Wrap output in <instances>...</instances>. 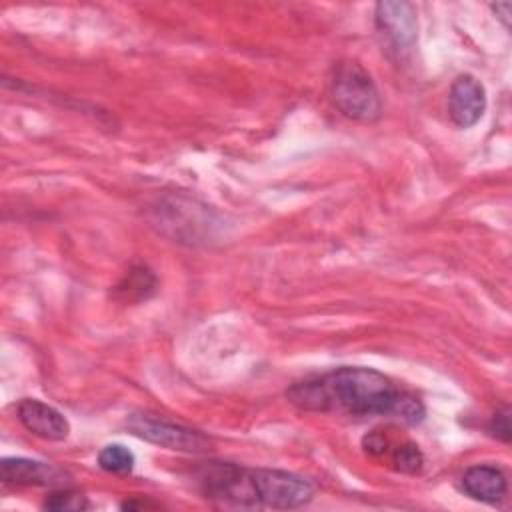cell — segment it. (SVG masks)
Segmentation results:
<instances>
[{"instance_id": "10", "label": "cell", "mask_w": 512, "mask_h": 512, "mask_svg": "<svg viewBox=\"0 0 512 512\" xmlns=\"http://www.w3.org/2000/svg\"><path fill=\"white\" fill-rule=\"evenodd\" d=\"M156 290V276L146 266H132L114 286V298L120 302H140Z\"/></svg>"}, {"instance_id": "7", "label": "cell", "mask_w": 512, "mask_h": 512, "mask_svg": "<svg viewBox=\"0 0 512 512\" xmlns=\"http://www.w3.org/2000/svg\"><path fill=\"white\" fill-rule=\"evenodd\" d=\"M486 110V90L472 74H460L448 92V114L458 128L474 126Z\"/></svg>"}, {"instance_id": "12", "label": "cell", "mask_w": 512, "mask_h": 512, "mask_svg": "<svg viewBox=\"0 0 512 512\" xmlns=\"http://www.w3.org/2000/svg\"><path fill=\"white\" fill-rule=\"evenodd\" d=\"M392 464L402 474H418L424 466V454L414 442H402L392 450Z\"/></svg>"}, {"instance_id": "4", "label": "cell", "mask_w": 512, "mask_h": 512, "mask_svg": "<svg viewBox=\"0 0 512 512\" xmlns=\"http://www.w3.org/2000/svg\"><path fill=\"white\" fill-rule=\"evenodd\" d=\"M126 428L134 436L168 450L206 452L210 448V438L204 436L202 432L144 412L130 414L126 420Z\"/></svg>"}, {"instance_id": "5", "label": "cell", "mask_w": 512, "mask_h": 512, "mask_svg": "<svg viewBox=\"0 0 512 512\" xmlns=\"http://www.w3.org/2000/svg\"><path fill=\"white\" fill-rule=\"evenodd\" d=\"M376 28L388 46L398 56H404L412 50L418 38L416 8L410 2H378Z\"/></svg>"}, {"instance_id": "11", "label": "cell", "mask_w": 512, "mask_h": 512, "mask_svg": "<svg viewBox=\"0 0 512 512\" xmlns=\"http://www.w3.org/2000/svg\"><path fill=\"white\" fill-rule=\"evenodd\" d=\"M98 466L110 474H130L134 468V454L122 444H106L98 452Z\"/></svg>"}, {"instance_id": "2", "label": "cell", "mask_w": 512, "mask_h": 512, "mask_svg": "<svg viewBox=\"0 0 512 512\" xmlns=\"http://www.w3.org/2000/svg\"><path fill=\"white\" fill-rule=\"evenodd\" d=\"M198 480L206 498L242 508L290 510L308 504L314 496L310 480L276 468H244L232 462H206Z\"/></svg>"}, {"instance_id": "8", "label": "cell", "mask_w": 512, "mask_h": 512, "mask_svg": "<svg viewBox=\"0 0 512 512\" xmlns=\"http://www.w3.org/2000/svg\"><path fill=\"white\" fill-rule=\"evenodd\" d=\"M0 470L2 482L14 486H60L68 478L64 470L30 458H4Z\"/></svg>"}, {"instance_id": "9", "label": "cell", "mask_w": 512, "mask_h": 512, "mask_svg": "<svg viewBox=\"0 0 512 512\" xmlns=\"http://www.w3.org/2000/svg\"><path fill=\"white\" fill-rule=\"evenodd\" d=\"M462 490L484 504H498L504 500L506 490H508V480L506 474L492 464H476L470 466L462 474Z\"/></svg>"}, {"instance_id": "14", "label": "cell", "mask_w": 512, "mask_h": 512, "mask_svg": "<svg viewBox=\"0 0 512 512\" xmlns=\"http://www.w3.org/2000/svg\"><path fill=\"white\" fill-rule=\"evenodd\" d=\"M488 432L492 434V436H496L498 440H502V442H508L510 440V410H508V406H504L502 410H498L492 418H490V422H488Z\"/></svg>"}, {"instance_id": "13", "label": "cell", "mask_w": 512, "mask_h": 512, "mask_svg": "<svg viewBox=\"0 0 512 512\" xmlns=\"http://www.w3.org/2000/svg\"><path fill=\"white\" fill-rule=\"evenodd\" d=\"M44 508H48V510H84V508H90V502L84 494L64 488V490H58V492H52L50 496H46Z\"/></svg>"}, {"instance_id": "3", "label": "cell", "mask_w": 512, "mask_h": 512, "mask_svg": "<svg viewBox=\"0 0 512 512\" xmlns=\"http://www.w3.org/2000/svg\"><path fill=\"white\" fill-rule=\"evenodd\" d=\"M328 92L334 106L350 120L374 122L380 118L382 100L372 76L352 60L332 66Z\"/></svg>"}, {"instance_id": "15", "label": "cell", "mask_w": 512, "mask_h": 512, "mask_svg": "<svg viewBox=\"0 0 512 512\" xmlns=\"http://www.w3.org/2000/svg\"><path fill=\"white\" fill-rule=\"evenodd\" d=\"M490 10L502 20V24L508 28L510 26V10H512V4L506 0V2H496V4H490Z\"/></svg>"}, {"instance_id": "6", "label": "cell", "mask_w": 512, "mask_h": 512, "mask_svg": "<svg viewBox=\"0 0 512 512\" xmlns=\"http://www.w3.org/2000/svg\"><path fill=\"white\" fill-rule=\"evenodd\" d=\"M16 416L30 434L48 442H62L70 434V422L66 416L36 398H22L16 406Z\"/></svg>"}, {"instance_id": "1", "label": "cell", "mask_w": 512, "mask_h": 512, "mask_svg": "<svg viewBox=\"0 0 512 512\" xmlns=\"http://www.w3.org/2000/svg\"><path fill=\"white\" fill-rule=\"evenodd\" d=\"M286 398L298 410L344 414L354 418L384 416L404 424L424 418L422 400L400 388L386 374L364 366H342L292 384Z\"/></svg>"}]
</instances>
